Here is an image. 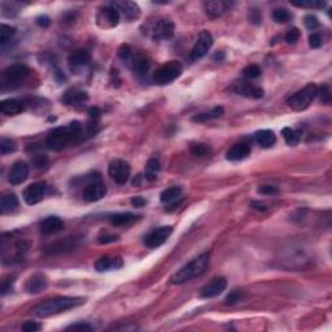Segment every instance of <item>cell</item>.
Masks as SVG:
<instances>
[{
  "mask_svg": "<svg viewBox=\"0 0 332 332\" xmlns=\"http://www.w3.org/2000/svg\"><path fill=\"white\" fill-rule=\"evenodd\" d=\"M81 135H82V124L81 122L74 121L68 126L53 128L47 136L45 144L52 151H61L70 144L77 143Z\"/></svg>",
  "mask_w": 332,
  "mask_h": 332,
  "instance_id": "cell-1",
  "label": "cell"
},
{
  "mask_svg": "<svg viewBox=\"0 0 332 332\" xmlns=\"http://www.w3.org/2000/svg\"><path fill=\"white\" fill-rule=\"evenodd\" d=\"M86 300L82 297H68V296H62V297H56L48 301L43 302L41 305L35 306L33 309V314L38 318H47L55 314H60L62 311H66L69 309L77 308V306L83 305Z\"/></svg>",
  "mask_w": 332,
  "mask_h": 332,
  "instance_id": "cell-2",
  "label": "cell"
},
{
  "mask_svg": "<svg viewBox=\"0 0 332 332\" xmlns=\"http://www.w3.org/2000/svg\"><path fill=\"white\" fill-rule=\"evenodd\" d=\"M210 262V254L209 253H203L196 258H193L191 262L185 265L183 268L179 269L174 275L170 278V283L173 284H183L186 282H189L193 278L200 276L201 274H204L207 268L209 266Z\"/></svg>",
  "mask_w": 332,
  "mask_h": 332,
  "instance_id": "cell-3",
  "label": "cell"
},
{
  "mask_svg": "<svg viewBox=\"0 0 332 332\" xmlns=\"http://www.w3.org/2000/svg\"><path fill=\"white\" fill-rule=\"evenodd\" d=\"M318 95V87L314 83H309L308 86H305L302 90L293 94L287 100L288 105L296 112H302L306 108H309V105L313 103L315 96Z\"/></svg>",
  "mask_w": 332,
  "mask_h": 332,
  "instance_id": "cell-4",
  "label": "cell"
},
{
  "mask_svg": "<svg viewBox=\"0 0 332 332\" xmlns=\"http://www.w3.org/2000/svg\"><path fill=\"white\" fill-rule=\"evenodd\" d=\"M182 72H183V66L179 61H169L156 70L153 74V82L157 84H167L177 80Z\"/></svg>",
  "mask_w": 332,
  "mask_h": 332,
  "instance_id": "cell-5",
  "label": "cell"
},
{
  "mask_svg": "<svg viewBox=\"0 0 332 332\" xmlns=\"http://www.w3.org/2000/svg\"><path fill=\"white\" fill-rule=\"evenodd\" d=\"M30 69L23 64H13L7 68L3 73V84L17 86L26 80L30 74Z\"/></svg>",
  "mask_w": 332,
  "mask_h": 332,
  "instance_id": "cell-6",
  "label": "cell"
},
{
  "mask_svg": "<svg viewBox=\"0 0 332 332\" xmlns=\"http://www.w3.org/2000/svg\"><path fill=\"white\" fill-rule=\"evenodd\" d=\"M211 45H213V37H211L210 33L207 30L201 31L200 35H199V38H197L196 43L193 44L192 49H191V52H189V59L192 61L200 60L201 57H204L205 55L209 52V49L211 48Z\"/></svg>",
  "mask_w": 332,
  "mask_h": 332,
  "instance_id": "cell-7",
  "label": "cell"
},
{
  "mask_svg": "<svg viewBox=\"0 0 332 332\" xmlns=\"http://www.w3.org/2000/svg\"><path fill=\"white\" fill-rule=\"evenodd\" d=\"M120 22V12L112 7H104L96 13V23L102 29H112Z\"/></svg>",
  "mask_w": 332,
  "mask_h": 332,
  "instance_id": "cell-8",
  "label": "cell"
},
{
  "mask_svg": "<svg viewBox=\"0 0 332 332\" xmlns=\"http://www.w3.org/2000/svg\"><path fill=\"white\" fill-rule=\"evenodd\" d=\"M130 173H131L130 165L122 160H114L109 164V167H108L109 177L118 185H124L130 178Z\"/></svg>",
  "mask_w": 332,
  "mask_h": 332,
  "instance_id": "cell-9",
  "label": "cell"
},
{
  "mask_svg": "<svg viewBox=\"0 0 332 332\" xmlns=\"http://www.w3.org/2000/svg\"><path fill=\"white\" fill-rule=\"evenodd\" d=\"M47 189H48V186L45 182H37V183H33L29 187H26V189L23 191V200L27 205H35L38 204L39 201L43 200V197L45 196L47 193Z\"/></svg>",
  "mask_w": 332,
  "mask_h": 332,
  "instance_id": "cell-10",
  "label": "cell"
},
{
  "mask_svg": "<svg viewBox=\"0 0 332 332\" xmlns=\"http://www.w3.org/2000/svg\"><path fill=\"white\" fill-rule=\"evenodd\" d=\"M173 232V227L171 226H163L159 227V228H155L153 231H151L149 234L145 236V246L148 248H157V247L163 246L164 243L169 239V236Z\"/></svg>",
  "mask_w": 332,
  "mask_h": 332,
  "instance_id": "cell-11",
  "label": "cell"
},
{
  "mask_svg": "<svg viewBox=\"0 0 332 332\" xmlns=\"http://www.w3.org/2000/svg\"><path fill=\"white\" fill-rule=\"evenodd\" d=\"M174 35V23L170 20H159L152 30L153 41H167Z\"/></svg>",
  "mask_w": 332,
  "mask_h": 332,
  "instance_id": "cell-12",
  "label": "cell"
},
{
  "mask_svg": "<svg viewBox=\"0 0 332 332\" xmlns=\"http://www.w3.org/2000/svg\"><path fill=\"white\" fill-rule=\"evenodd\" d=\"M106 195V187L103 182H92L83 189V199L88 203L102 200Z\"/></svg>",
  "mask_w": 332,
  "mask_h": 332,
  "instance_id": "cell-13",
  "label": "cell"
},
{
  "mask_svg": "<svg viewBox=\"0 0 332 332\" xmlns=\"http://www.w3.org/2000/svg\"><path fill=\"white\" fill-rule=\"evenodd\" d=\"M227 282L225 278H214L201 288L200 296L203 298H213L226 290Z\"/></svg>",
  "mask_w": 332,
  "mask_h": 332,
  "instance_id": "cell-14",
  "label": "cell"
},
{
  "mask_svg": "<svg viewBox=\"0 0 332 332\" xmlns=\"http://www.w3.org/2000/svg\"><path fill=\"white\" fill-rule=\"evenodd\" d=\"M27 175H29V165L25 161H17L12 166L9 175H8V181L13 186L21 185L26 181Z\"/></svg>",
  "mask_w": 332,
  "mask_h": 332,
  "instance_id": "cell-15",
  "label": "cell"
},
{
  "mask_svg": "<svg viewBox=\"0 0 332 332\" xmlns=\"http://www.w3.org/2000/svg\"><path fill=\"white\" fill-rule=\"evenodd\" d=\"M124 266V261L121 257H102L95 262V269L99 272H105V271H113V270H118Z\"/></svg>",
  "mask_w": 332,
  "mask_h": 332,
  "instance_id": "cell-16",
  "label": "cell"
},
{
  "mask_svg": "<svg viewBox=\"0 0 332 332\" xmlns=\"http://www.w3.org/2000/svg\"><path fill=\"white\" fill-rule=\"evenodd\" d=\"M204 9L209 17L218 19L230 9V4L227 1H222V0H210V1H205Z\"/></svg>",
  "mask_w": 332,
  "mask_h": 332,
  "instance_id": "cell-17",
  "label": "cell"
},
{
  "mask_svg": "<svg viewBox=\"0 0 332 332\" xmlns=\"http://www.w3.org/2000/svg\"><path fill=\"white\" fill-rule=\"evenodd\" d=\"M62 102L72 106L84 105L88 102V95L84 91L77 90V88H70V90H68L62 95Z\"/></svg>",
  "mask_w": 332,
  "mask_h": 332,
  "instance_id": "cell-18",
  "label": "cell"
},
{
  "mask_svg": "<svg viewBox=\"0 0 332 332\" xmlns=\"http://www.w3.org/2000/svg\"><path fill=\"white\" fill-rule=\"evenodd\" d=\"M90 53L84 51V49H78L76 52H73L70 56H69V66L74 72H78L81 69H83L84 66L90 64Z\"/></svg>",
  "mask_w": 332,
  "mask_h": 332,
  "instance_id": "cell-19",
  "label": "cell"
},
{
  "mask_svg": "<svg viewBox=\"0 0 332 332\" xmlns=\"http://www.w3.org/2000/svg\"><path fill=\"white\" fill-rule=\"evenodd\" d=\"M235 91L238 92L239 95L242 96H246V98H252V99H261L264 96V90L261 87L253 84V83L246 82H239L235 87Z\"/></svg>",
  "mask_w": 332,
  "mask_h": 332,
  "instance_id": "cell-20",
  "label": "cell"
},
{
  "mask_svg": "<svg viewBox=\"0 0 332 332\" xmlns=\"http://www.w3.org/2000/svg\"><path fill=\"white\" fill-rule=\"evenodd\" d=\"M250 155V147L247 143H238L227 151L226 159L228 161H242Z\"/></svg>",
  "mask_w": 332,
  "mask_h": 332,
  "instance_id": "cell-21",
  "label": "cell"
},
{
  "mask_svg": "<svg viewBox=\"0 0 332 332\" xmlns=\"http://www.w3.org/2000/svg\"><path fill=\"white\" fill-rule=\"evenodd\" d=\"M64 228V222L59 217H47L41 223V231L43 235H53Z\"/></svg>",
  "mask_w": 332,
  "mask_h": 332,
  "instance_id": "cell-22",
  "label": "cell"
},
{
  "mask_svg": "<svg viewBox=\"0 0 332 332\" xmlns=\"http://www.w3.org/2000/svg\"><path fill=\"white\" fill-rule=\"evenodd\" d=\"M113 7L118 12L122 11L124 17L130 21L136 20L140 16V8L138 7V4L132 3V1H117V3H113Z\"/></svg>",
  "mask_w": 332,
  "mask_h": 332,
  "instance_id": "cell-23",
  "label": "cell"
},
{
  "mask_svg": "<svg viewBox=\"0 0 332 332\" xmlns=\"http://www.w3.org/2000/svg\"><path fill=\"white\" fill-rule=\"evenodd\" d=\"M47 288V279L43 274H35L26 282L25 286V290L27 293H39L42 290H44Z\"/></svg>",
  "mask_w": 332,
  "mask_h": 332,
  "instance_id": "cell-24",
  "label": "cell"
},
{
  "mask_svg": "<svg viewBox=\"0 0 332 332\" xmlns=\"http://www.w3.org/2000/svg\"><path fill=\"white\" fill-rule=\"evenodd\" d=\"M23 110L22 103L16 99H7L0 103V112L7 116H16Z\"/></svg>",
  "mask_w": 332,
  "mask_h": 332,
  "instance_id": "cell-25",
  "label": "cell"
},
{
  "mask_svg": "<svg viewBox=\"0 0 332 332\" xmlns=\"http://www.w3.org/2000/svg\"><path fill=\"white\" fill-rule=\"evenodd\" d=\"M225 110H223L222 106H215L213 109L208 110V112H203V113H197L192 117L193 122H199V124H203V122H208L210 120H215V118L222 117Z\"/></svg>",
  "mask_w": 332,
  "mask_h": 332,
  "instance_id": "cell-26",
  "label": "cell"
},
{
  "mask_svg": "<svg viewBox=\"0 0 332 332\" xmlns=\"http://www.w3.org/2000/svg\"><path fill=\"white\" fill-rule=\"evenodd\" d=\"M256 140L262 148H270L275 144L276 136L272 130H261L256 134Z\"/></svg>",
  "mask_w": 332,
  "mask_h": 332,
  "instance_id": "cell-27",
  "label": "cell"
},
{
  "mask_svg": "<svg viewBox=\"0 0 332 332\" xmlns=\"http://www.w3.org/2000/svg\"><path fill=\"white\" fill-rule=\"evenodd\" d=\"M19 207V199L15 193H4L0 200V210L3 214L9 213V211L15 210L16 208Z\"/></svg>",
  "mask_w": 332,
  "mask_h": 332,
  "instance_id": "cell-28",
  "label": "cell"
},
{
  "mask_svg": "<svg viewBox=\"0 0 332 332\" xmlns=\"http://www.w3.org/2000/svg\"><path fill=\"white\" fill-rule=\"evenodd\" d=\"M131 62H132V69H134V72H135L136 74H139V76L145 74V73L149 70V66H151L149 60H148L145 56H143V55H138V56H135V57L132 56Z\"/></svg>",
  "mask_w": 332,
  "mask_h": 332,
  "instance_id": "cell-29",
  "label": "cell"
},
{
  "mask_svg": "<svg viewBox=\"0 0 332 332\" xmlns=\"http://www.w3.org/2000/svg\"><path fill=\"white\" fill-rule=\"evenodd\" d=\"M182 189L179 187H170L161 192V203L164 204H174L175 201L181 199Z\"/></svg>",
  "mask_w": 332,
  "mask_h": 332,
  "instance_id": "cell-30",
  "label": "cell"
},
{
  "mask_svg": "<svg viewBox=\"0 0 332 332\" xmlns=\"http://www.w3.org/2000/svg\"><path fill=\"white\" fill-rule=\"evenodd\" d=\"M136 219V217L132 213H117V214L112 215L109 218L110 223L114 226H127L130 223H132Z\"/></svg>",
  "mask_w": 332,
  "mask_h": 332,
  "instance_id": "cell-31",
  "label": "cell"
},
{
  "mask_svg": "<svg viewBox=\"0 0 332 332\" xmlns=\"http://www.w3.org/2000/svg\"><path fill=\"white\" fill-rule=\"evenodd\" d=\"M282 135H283L286 143H287L288 145H292V147L297 145V144L300 143V140H301V131L294 130V128L284 127L283 130H282Z\"/></svg>",
  "mask_w": 332,
  "mask_h": 332,
  "instance_id": "cell-32",
  "label": "cell"
},
{
  "mask_svg": "<svg viewBox=\"0 0 332 332\" xmlns=\"http://www.w3.org/2000/svg\"><path fill=\"white\" fill-rule=\"evenodd\" d=\"M160 171V163L159 160L151 159L147 163L145 166V178L148 181H155L157 178V173Z\"/></svg>",
  "mask_w": 332,
  "mask_h": 332,
  "instance_id": "cell-33",
  "label": "cell"
},
{
  "mask_svg": "<svg viewBox=\"0 0 332 332\" xmlns=\"http://www.w3.org/2000/svg\"><path fill=\"white\" fill-rule=\"evenodd\" d=\"M15 34H16L15 27L3 23V25H1V29H0V43H1V44H5L7 42L11 41V38H13V35Z\"/></svg>",
  "mask_w": 332,
  "mask_h": 332,
  "instance_id": "cell-34",
  "label": "cell"
},
{
  "mask_svg": "<svg viewBox=\"0 0 332 332\" xmlns=\"http://www.w3.org/2000/svg\"><path fill=\"white\" fill-rule=\"evenodd\" d=\"M290 17L292 16H290V12L287 9H284V8H278V9H274V12H272V20L278 23L287 22L290 20Z\"/></svg>",
  "mask_w": 332,
  "mask_h": 332,
  "instance_id": "cell-35",
  "label": "cell"
},
{
  "mask_svg": "<svg viewBox=\"0 0 332 332\" xmlns=\"http://www.w3.org/2000/svg\"><path fill=\"white\" fill-rule=\"evenodd\" d=\"M293 5L301 8H315V9H321L326 7V1L322 0H305V1H292Z\"/></svg>",
  "mask_w": 332,
  "mask_h": 332,
  "instance_id": "cell-36",
  "label": "cell"
},
{
  "mask_svg": "<svg viewBox=\"0 0 332 332\" xmlns=\"http://www.w3.org/2000/svg\"><path fill=\"white\" fill-rule=\"evenodd\" d=\"M209 152H210V147L208 144L197 143L191 145V153L197 157H204V156L209 155Z\"/></svg>",
  "mask_w": 332,
  "mask_h": 332,
  "instance_id": "cell-37",
  "label": "cell"
},
{
  "mask_svg": "<svg viewBox=\"0 0 332 332\" xmlns=\"http://www.w3.org/2000/svg\"><path fill=\"white\" fill-rule=\"evenodd\" d=\"M16 148H17V145H16V143L13 140L5 139V138H3V139L0 140V152H1V155L12 153V152L16 151Z\"/></svg>",
  "mask_w": 332,
  "mask_h": 332,
  "instance_id": "cell-38",
  "label": "cell"
},
{
  "mask_svg": "<svg viewBox=\"0 0 332 332\" xmlns=\"http://www.w3.org/2000/svg\"><path fill=\"white\" fill-rule=\"evenodd\" d=\"M244 76L249 80H256L261 76V68L258 65H249L244 69Z\"/></svg>",
  "mask_w": 332,
  "mask_h": 332,
  "instance_id": "cell-39",
  "label": "cell"
},
{
  "mask_svg": "<svg viewBox=\"0 0 332 332\" xmlns=\"http://www.w3.org/2000/svg\"><path fill=\"white\" fill-rule=\"evenodd\" d=\"M243 297H244V293H243V290H231L230 293H228V296L226 297V304H230V305H232V304H236V302L242 301Z\"/></svg>",
  "mask_w": 332,
  "mask_h": 332,
  "instance_id": "cell-40",
  "label": "cell"
},
{
  "mask_svg": "<svg viewBox=\"0 0 332 332\" xmlns=\"http://www.w3.org/2000/svg\"><path fill=\"white\" fill-rule=\"evenodd\" d=\"M118 57L122 61H131L132 59V49L130 48V45L124 44L118 49Z\"/></svg>",
  "mask_w": 332,
  "mask_h": 332,
  "instance_id": "cell-41",
  "label": "cell"
},
{
  "mask_svg": "<svg viewBox=\"0 0 332 332\" xmlns=\"http://www.w3.org/2000/svg\"><path fill=\"white\" fill-rule=\"evenodd\" d=\"M304 23H305V26L308 27L309 30H315V29L319 27V20H318L314 15H306L305 17H304Z\"/></svg>",
  "mask_w": 332,
  "mask_h": 332,
  "instance_id": "cell-42",
  "label": "cell"
},
{
  "mask_svg": "<svg viewBox=\"0 0 332 332\" xmlns=\"http://www.w3.org/2000/svg\"><path fill=\"white\" fill-rule=\"evenodd\" d=\"M300 38V31L296 29V27H292L290 30H288L287 35H286V41L290 43V44H294Z\"/></svg>",
  "mask_w": 332,
  "mask_h": 332,
  "instance_id": "cell-43",
  "label": "cell"
},
{
  "mask_svg": "<svg viewBox=\"0 0 332 332\" xmlns=\"http://www.w3.org/2000/svg\"><path fill=\"white\" fill-rule=\"evenodd\" d=\"M318 94L321 96V102L325 103V104H330L331 102V95H330V88L329 86H322L321 90H318Z\"/></svg>",
  "mask_w": 332,
  "mask_h": 332,
  "instance_id": "cell-44",
  "label": "cell"
},
{
  "mask_svg": "<svg viewBox=\"0 0 332 332\" xmlns=\"http://www.w3.org/2000/svg\"><path fill=\"white\" fill-rule=\"evenodd\" d=\"M41 329H42V326L39 325V323H37V322L27 321L22 325V330L25 332H37Z\"/></svg>",
  "mask_w": 332,
  "mask_h": 332,
  "instance_id": "cell-45",
  "label": "cell"
},
{
  "mask_svg": "<svg viewBox=\"0 0 332 332\" xmlns=\"http://www.w3.org/2000/svg\"><path fill=\"white\" fill-rule=\"evenodd\" d=\"M66 330L68 331H92V327L90 325H87V323L81 322V323H77V325L69 326Z\"/></svg>",
  "mask_w": 332,
  "mask_h": 332,
  "instance_id": "cell-46",
  "label": "cell"
},
{
  "mask_svg": "<svg viewBox=\"0 0 332 332\" xmlns=\"http://www.w3.org/2000/svg\"><path fill=\"white\" fill-rule=\"evenodd\" d=\"M322 44V38L321 35L317 34V33H313V34L309 37V45L311 48H318L321 47Z\"/></svg>",
  "mask_w": 332,
  "mask_h": 332,
  "instance_id": "cell-47",
  "label": "cell"
},
{
  "mask_svg": "<svg viewBox=\"0 0 332 332\" xmlns=\"http://www.w3.org/2000/svg\"><path fill=\"white\" fill-rule=\"evenodd\" d=\"M258 192L262 193V195H275L278 193V188L274 187V186H261L258 188Z\"/></svg>",
  "mask_w": 332,
  "mask_h": 332,
  "instance_id": "cell-48",
  "label": "cell"
},
{
  "mask_svg": "<svg viewBox=\"0 0 332 332\" xmlns=\"http://www.w3.org/2000/svg\"><path fill=\"white\" fill-rule=\"evenodd\" d=\"M131 204H132V207L142 208V207H144V205L147 204V200H145V199H144V197H142V196H136V197H132V199H131Z\"/></svg>",
  "mask_w": 332,
  "mask_h": 332,
  "instance_id": "cell-49",
  "label": "cell"
},
{
  "mask_svg": "<svg viewBox=\"0 0 332 332\" xmlns=\"http://www.w3.org/2000/svg\"><path fill=\"white\" fill-rule=\"evenodd\" d=\"M249 19H250V21H252V22L260 23L261 22L260 11H257V9H253V11L250 12V16H249Z\"/></svg>",
  "mask_w": 332,
  "mask_h": 332,
  "instance_id": "cell-50",
  "label": "cell"
},
{
  "mask_svg": "<svg viewBox=\"0 0 332 332\" xmlns=\"http://www.w3.org/2000/svg\"><path fill=\"white\" fill-rule=\"evenodd\" d=\"M37 23H38L39 26L42 27H47L49 25V17L48 16H39L38 19H37Z\"/></svg>",
  "mask_w": 332,
  "mask_h": 332,
  "instance_id": "cell-51",
  "label": "cell"
},
{
  "mask_svg": "<svg viewBox=\"0 0 332 332\" xmlns=\"http://www.w3.org/2000/svg\"><path fill=\"white\" fill-rule=\"evenodd\" d=\"M114 240H117V236H113V235H105V236H100L99 238V243L100 244H106V243H112Z\"/></svg>",
  "mask_w": 332,
  "mask_h": 332,
  "instance_id": "cell-52",
  "label": "cell"
},
{
  "mask_svg": "<svg viewBox=\"0 0 332 332\" xmlns=\"http://www.w3.org/2000/svg\"><path fill=\"white\" fill-rule=\"evenodd\" d=\"M88 114H90L91 118H94V120H98V118L100 117L102 112H100V109H99L98 106H94V108H90V110H88Z\"/></svg>",
  "mask_w": 332,
  "mask_h": 332,
  "instance_id": "cell-53",
  "label": "cell"
},
{
  "mask_svg": "<svg viewBox=\"0 0 332 332\" xmlns=\"http://www.w3.org/2000/svg\"><path fill=\"white\" fill-rule=\"evenodd\" d=\"M252 207H256V209H258V210H266V205L265 204H262V203H252Z\"/></svg>",
  "mask_w": 332,
  "mask_h": 332,
  "instance_id": "cell-54",
  "label": "cell"
},
{
  "mask_svg": "<svg viewBox=\"0 0 332 332\" xmlns=\"http://www.w3.org/2000/svg\"><path fill=\"white\" fill-rule=\"evenodd\" d=\"M225 57V55H223L222 52H219V53H215L214 56H213V60H218V61H221Z\"/></svg>",
  "mask_w": 332,
  "mask_h": 332,
  "instance_id": "cell-55",
  "label": "cell"
}]
</instances>
